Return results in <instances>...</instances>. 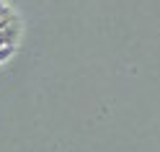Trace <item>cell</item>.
Masks as SVG:
<instances>
[{"instance_id":"6da1fadb","label":"cell","mask_w":160,"mask_h":152,"mask_svg":"<svg viewBox=\"0 0 160 152\" xmlns=\"http://www.w3.org/2000/svg\"><path fill=\"white\" fill-rule=\"evenodd\" d=\"M13 23H16V16L8 11V8H0V31L8 28V26H13Z\"/></svg>"},{"instance_id":"7a4b0ae2","label":"cell","mask_w":160,"mask_h":152,"mask_svg":"<svg viewBox=\"0 0 160 152\" xmlns=\"http://www.w3.org/2000/svg\"><path fill=\"white\" fill-rule=\"evenodd\" d=\"M0 8H5V5H3V0H0Z\"/></svg>"}]
</instances>
